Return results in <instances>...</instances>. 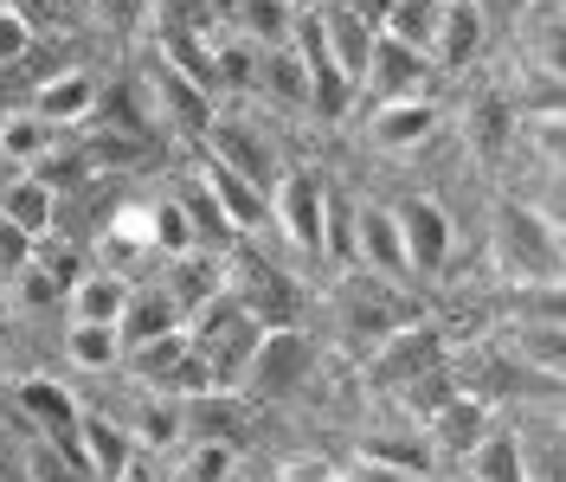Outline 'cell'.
Wrapping results in <instances>:
<instances>
[{"mask_svg": "<svg viewBox=\"0 0 566 482\" xmlns=\"http://www.w3.org/2000/svg\"><path fill=\"white\" fill-rule=\"evenodd\" d=\"M0 219L39 244L45 232H59V193L33 174H0Z\"/></svg>", "mask_w": 566, "mask_h": 482, "instance_id": "obj_17", "label": "cell"}, {"mask_svg": "<svg viewBox=\"0 0 566 482\" xmlns=\"http://www.w3.org/2000/svg\"><path fill=\"white\" fill-rule=\"evenodd\" d=\"M97 77L91 71H52V77H39L27 109H33L39 123H52V129H77V123H91L97 116Z\"/></svg>", "mask_w": 566, "mask_h": 482, "instance_id": "obj_10", "label": "cell"}, {"mask_svg": "<svg viewBox=\"0 0 566 482\" xmlns=\"http://www.w3.org/2000/svg\"><path fill=\"white\" fill-rule=\"evenodd\" d=\"M226 482H245V476H239V470H232V476H226Z\"/></svg>", "mask_w": 566, "mask_h": 482, "instance_id": "obj_42", "label": "cell"}, {"mask_svg": "<svg viewBox=\"0 0 566 482\" xmlns=\"http://www.w3.org/2000/svg\"><path fill=\"white\" fill-rule=\"evenodd\" d=\"M7 315L13 310H7V276H0V328H7Z\"/></svg>", "mask_w": 566, "mask_h": 482, "instance_id": "obj_40", "label": "cell"}, {"mask_svg": "<svg viewBox=\"0 0 566 482\" xmlns=\"http://www.w3.org/2000/svg\"><path fill=\"white\" fill-rule=\"evenodd\" d=\"M232 33L258 45V52H271V45H290L296 33V7L290 0H232Z\"/></svg>", "mask_w": 566, "mask_h": 482, "instance_id": "obj_25", "label": "cell"}, {"mask_svg": "<svg viewBox=\"0 0 566 482\" xmlns=\"http://www.w3.org/2000/svg\"><path fill=\"white\" fill-rule=\"evenodd\" d=\"M116 482H161V470H155V457H148V450H136V457H129V470H123Z\"/></svg>", "mask_w": 566, "mask_h": 482, "instance_id": "obj_38", "label": "cell"}, {"mask_svg": "<svg viewBox=\"0 0 566 482\" xmlns=\"http://www.w3.org/2000/svg\"><path fill=\"white\" fill-rule=\"evenodd\" d=\"M470 136H476V148L483 155H509L515 148V109L502 104V97H476V109H470Z\"/></svg>", "mask_w": 566, "mask_h": 482, "instance_id": "obj_30", "label": "cell"}, {"mask_svg": "<svg viewBox=\"0 0 566 482\" xmlns=\"http://www.w3.org/2000/svg\"><path fill=\"white\" fill-rule=\"evenodd\" d=\"M354 264L380 283H399L406 271V244H399V219L392 207H354Z\"/></svg>", "mask_w": 566, "mask_h": 482, "instance_id": "obj_11", "label": "cell"}, {"mask_svg": "<svg viewBox=\"0 0 566 482\" xmlns=\"http://www.w3.org/2000/svg\"><path fill=\"white\" fill-rule=\"evenodd\" d=\"M187 347H193L187 342V328H175V335H161V342H148V347H129L123 367H129V379H136L142 392H161V379L187 360Z\"/></svg>", "mask_w": 566, "mask_h": 482, "instance_id": "obj_27", "label": "cell"}, {"mask_svg": "<svg viewBox=\"0 0 566 482\" xmlns=\"http://www.w3.org/2000/svg\"><path fill=\"white\" fill-rule=\"evenodd\" d=\"M7 7H13L33 33L39 27L52 33V27H77V20H84V0H7Z\"/></svg>", "mask_w": 566, "mask_h": 482, "instance_id": "obj_32", "label": "cell"}, {"mask_svg": "<svg viewBox=\"0 0 566 482\" xmlns=\"http://www.w3.org/2000/svg\"><path fill=\"white\" fill-rule=\"evenodd\" d=\"M431 129H438V104H431V97H406V104H374V123H367L374 148H387V155H412L419 142H431Z\"/></svg>", "mask_w": 566, "mask_h": 482, "instance_id": "obj_19", "label": "cell"}, {"mask_svg": "<svg viewBox=\"0 0 566 482\" xmlns=\"http://www.w3.org/2000/svg\"><path fill=\"white\" fill-rule=\"evenodd\" d=\"M335 482H419V476L392 470V463H380V457H360L354 470H335Z\"/></svg>", "mask_w": 566, "mask_h": 482, "instance_id": "obj_35", "label": "cell"}, {"mask_svg": "<svg viewBox=\"0 0 566 482\" xmlns=\"http://www.w3.org/2000/svg\"><path fill=\"white\" fill-rule=\"evenodd\" d=\"M232 470H239V450L232 444H193L180 457L175 476H161V482H226Z\"/></svg>", "mask_w": 566, "mask_h": 482, "instance_id": "obj_31", "label": "cell"}, {"mask_svg": "<svg viewBox=\"0 0 566 482\" xmlns=\"http://www.w3.org/2000/svg\"><path fill=\"white\" fill-rule=\"evenodd\" d=\"M0 379H7V342H0Z\"/></svg>", "mask_w": 566, "mask_h": 482, "instance_id": "obj_41", "label": "cell"}, {"mask_svg": "<svg viewBox=\"0 0 566 482\" xmlns=\"http://www.w3.org/2000/svg\"><path fill=\"white\" fill-rule=\"evenodd\" d=\"M490 425H495V418H490V399H483V392H458V399H444L438 412L424 418L419 431L431 438V450H438V457H463V450L476 444Z\"/></svg>", "mask_w": 566, "mask_h": 482, "instance_id": "obj_18", "label": "cell"}, {"mask_svg": "<svg viewBox=\"0 0 566 482\" xmlns=\"http://www.w3.org/2000/svg\"><path fill=\"white\" fill-rule=\"evenodd\" d=\"M509 354H515L522 367H541L547 379H560V322H522V328L509 335Z\"/></svg>", "mask_w": 566, "mask_h": 482, "instance_id": "obj_29", "label": "cell"}, {"mask_svg": "<svg viewBox=\"0 0 566 482\" xmlns=\"http://www.w3.org/2000/svg\"><path fill=\"white\" fill-rule=\"evenodd\" d=\"M84 13H104V20H136L142 0H84Z\"/></svg>", "mask_w": 566, "mask_h": 482, "instance_id": "obj_36", "label": "cell"}, {"mask_svg": "<svg viewBox=\"0 0 566 482\" xmlns=\"http://www.w3.org/2000/svg\"><path fill=\"white\" fill-rule=\"evenodd\" d=\"M463 476L470 482H528V450L515 444L509 425H490L476 444L463 450Z\"/></svg>", "mask_w": 566, "mask_h": 482, "instance_id": "obj_21", "label": "cell"}, {"mask_svg": "<svg viewBox=\"0 0 566 482\" xmlns=\"http://www.w3.org/2000/svg\"><path fill=\"white\" fill-rule=\"evenodd\" d=\"M316 27H322V39H328V52H335V65H342V77L348 84H360V71H367V59H374V27L367 20H354V13H342L335 0L328 7H316Z\"/></svg>", "mask_w": 566, "mask_h": 482, "instance_id": "obj_23", "label": "cell"}, {"mask_svg": "<svg viewBox=\"0 0 566 482\" xmlns=\"http://www.w3.org/2000/svg\"><path fill=\"white\" fill-rule=\"evenodd\" d=\"M438 13H444V0H392V13H387V27H380V39H399V45H412V52H424V59H431Z\"/></svg>", "mask_w": 566, "mask_h": 482, "instance_id": "obj_28", "label": "cell"}, {"mask_svg": "<svg viewBox=\"0 0 566 482\" xmlns=\"http://www.w3.org/2000/svg\"><path fill=\"white\" fill-rule=\"evenodd\" d=\"M424 84H431V59H424V52L399 45V39H374V59H367V71H360L354 97L406 104V97H424Z\"/></svg>", "mask_w": 566, "mask_h": 482, "instance_id": "obj_7", "label": "cell"}, {"mask_svg": "<svg viewBox=\"0 0 566 482\" xmlns=\"http://www.w3.org/2000/svg\"><path fill=\"white\" fill-rule=\"evenodd\" d=\"M193 180L207 187V200L219 207V219H226L232 232H258V226L271 219V193H258L251 180H239V174L226 168V161H212V155L193 168Z\"/></svg>", "mask_w": 566, "mask_h": 482, "instance_id": "obj_13", "label": "cell"}, {"mask_svg": "<svg viewBox=\"0 0 566 482\" xmlns=\"http://www.w3.org/2000/svg\"><path fill=\"white\" fill-rule=\"evenodd\" d=\"M148 104H155L161 123H175L180 136H200V142H207L212 116H219V104H212L193 77H180L168 59H155V65H148Z\"/></svg>", "mask_w": 566, "mask_h": 482, "instance_id": "obj_8", "label": "cell"}, {"mask_svg": "<svg viewBox=\"0 0 566 482\" xmlns=\"http://www.w3.org/2000/svg\"><path fill=\"white\" fill-rule=\"evenodd\" d=\"M129 457H136V438H129L109 412H84L77 418V463H84V476L91 482H116L123 470H129Z\"/></svg>", "mask_w": 566, "mask_h": 482, "instance_id": "obj_15", "label": "cell"}, {"mask_svg": "<svg viewBox=\"0 0 566 482\" xmlns=\"http://www.w3.org/2000/svg\"><path fill=\"white\" fill-rule=\"evenodd\" d=\"M155 283L175 296L180 322L200 310V303H212L219 290H232V276H226V258H219V251H180V258H168V264H161V276H155Z\"/></svg>", "mask_w": 566, "mask_h": 482, "instance_id": "obj_12", "label": "cell"}, {"mask_svg": "<svg viewBox=\"0 0 566 482\" xmlns=\"http://www.w3.org/2000/svg\"><path fill=\"white\" fill-rule=\"evenodd\" d=\"M438 360H444V335L438 328H387L380 347H374V379L380 386H406V379H419Z\"/></svg>", "mask_w": 566, "mask_h": 482, "instance_id": "obj_14", "label": "cell"}, {"mask_svg": "<svg viewBox=\"0 0 566 482\" xmlns=\"http://www.w3.org/2000/svg\"><path fill=\"white\" fill-rule=\"evenodd\" d=\"M251 97H264V104H283V109H310V77L296 65V52L290 45H271V52H258V71H251Z\"/></svg>", "mask_w": 566, "mask_h": 482, "instance_id": "obj_24", "label": "cell"}, {"mask_svg": "<svg viewBox=\"0 0 566 482\" xmlns=\"http://www.w3.org/2000/svg\"><path fill=\"white\" fill-rule=\"evenodd\" d=\"M392 219H399V244H406V271L412 276H438L444 264H451V251H458V226H451V212L438 207L431 193L399 200Z\"/></svg>", "mask_w": 566, "mask_h": 482, "instance_id": "obj_5", "label": "cell"}, {"mask_svg": "<svg viewBox=\"0 0 566 482\" xmlns=\"http://www.w3.org/2000/svg\"><path fill=\"white\" fill-rule=\"evenodd\" d=\"M316 342L303 335V328H264V342H258V354H251V374L245 386L258 392V399H271V406H283V399H296L310 379H316Z\"/></svg>", "mask_w": 566, "mask_h": 482, "instance_id": "obj_3", "label": "cell"}, {"mask_svg": "<svg viewBox=\"0 0 566 482\" xmlns=\"http://www.w3.org/2000/svg\"><path fill=\"white\" fill-rule=\"evenodd\" d=\"M207 155H212V161H226L239 180H251L258 193H271V187H277V148H271V136H264L258 123H245V116H212Z\"/></svg>", "mask_w": 566, "mask_h": 482, "instance_id": "obj_6", "label": "cell"}, {"mask_svg": "<svg viewBox=\"0 0 566 482\" xmlns=\"http://www.w3.org/2000/svg\"><path fill=\"white\" fill-rule=\"evenodd\" d=\"M123 303H129V276L97 271V264L65 290V315H71V322H104V328H116Z\"/></svg>", "mask_w": 566, "mask_h": 482, "instance_id": "obj_22", "label": "cell"}, {"mask_svg": "<svg viewBox=\"0 0 566 482\" xmlns=\"http://www.w3.org/2000/svg\"><path fill=\"white\" fill-rule=\"evenodd\" d=\"M65 367L71 374H116L123 367V342L104 322H71L65 328Z\"/></svg>", "mask_w": 566, "mask_h": 482, "instance_id": "obj_26", "label": "cell"}, {"mask_svg": "<svg viewBox=\"0 0 566 482\" xmlns=\"http://www.w3.org/2000/svg\"><path fill=\"white\" fill-rule=\"evenodd\" d=\"M27 52H33V27H27V20H20V13H13L7 0H0V71L20 65Z\"/></svg>", "mask_w": 566, "mask_h": 482, "instance_id": "obj_34", "label": "cell"}, {"mask_svg": "<svg viewBox=\"0 0 566 482\" xmlns=\"http://www.w3.org/2000/svg\"><path fill=\"white\" fill-rule=\"evenodd\" d=\"M52 148H59V129H52V123H39L27 104L0 116V168H7V174H33Z\"/></svg>", "mask_w": 566, "mask_h": 482, "instance_id": "obj_20", "label": "cell"}, {"mask_svg": "<svg viewBox=\"0 0 566 482\" xmlns=\"http://www.w3.org/2000/svg\"><path fill=\"white\" fill-rule=\"evenodd\" d=\"M490 20H515V13H528V0H476Z\"/></svg>", "mask_w": 566, "mask_h": 482, "instance_id": "obj_39", "label": "cell"}, {"mask_svg": "<svg viewBox=\"0 0 566 482\" xmlns=\"http://www.w3.org/2000/svg\"><path fill=\"white\" fill-rule=\"evenodd\" d=\"M7 399H13V412L27 418V431H39V444H59L77 457V418H84V406H77V392L65 379L27 374V379H13Z\"/></svg>", "mask_w": 566, "mask_h": 482, "instance_id": "obj_4", "label": "cell"}, {"mask_svg": "<svg viewBox=\"0 0 566 482\" xmlns=\"http://www.w3.org/2000/svg\"><path fill=\"white\" fill-rule=\"evenodd\" d=\"M322 212H328V180H322L316 168L277 174V187H271V226H277L283 244H290L296 258H310V264H322Z\"/></svg>", "mask_w": 566, "mask_h": 482, "instance_id": "obj_2", "label": "cell"}, {"mask_svg": "<svg viewBox=\"0 0 566 482\" xmlns=\"http://www.w3.org/2000/svg\"><path fill=\"white\" fill-rule=\"evenodd\" d=\"M27 476L33 482H91L84 476V463H77L71 450H59V444H39L33 457H27Z\"/></svg>", "mask_w": 566, "mask_h": 482, "instance_id": "obj_33", "label": "cell"}, {"mask_svg": "<svg viewBox=\"0 0 566 482\" xmlns=\"http://www.w3.org/2000/svg\"><path fill=\"white\" fill-rule=\"evenodd\" d=\"M277 482H335V470H328V463H316V457H310V463H290V470H283Z\"/></svg>", "mask_w": 566, "mask_h": 482, "instance_id": "obj_37", "label": "cell"}, {"mask_svg": "<svg viewBox=\"0 0 566 482\" xmlns=\"http://www.w3.org/2000/svg\"><path fill=\"white\" fill-rule=\"evenodd\" d=\"M175 328H180L175 296H168L161 283H129V303H123V315H116V342H123V354L161 342V335H175Z\"/></svg>", "mask_w": 566, "mask_h": 482, "instance_id": "obj_16", "label": "cell"}, {"mask_svg": "<svg viewBox=\"0 0 566 482\" xmlns=\"http://www.w3.org/2000/svg\"><path fill=\"white\" fill-rule=\"evenodd\" d=\"M495 251L522 283H554L560 276V219L528 207H502L495 212Z\"/></svg>", "mask_w": 566, "mask_h": 482, "instance_id": "obj_1", "label": "cell"}, {"mask_svg": "<svg viewBox=\"0 0 566 482\" xmlns=\"http://www.w3.org/2000/svg\"><path fill=\"white\" fill-rule=\"evenodd\" d=\"M490 45V13L476 0H444L438 33H431V71H470Z\"/></svg>", "mask_w": 566, "mask_h": 482, "instance_id": "obj_9", "label": "cell"}]
</instances>
